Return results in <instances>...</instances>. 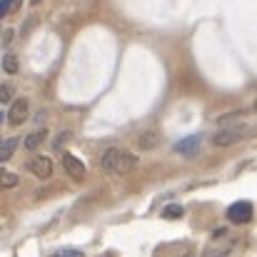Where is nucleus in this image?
I'll return each instance as SVG.
<instances>
[{"label":"nucleus","mask_w":257,"mask_h":257,"mask_svg":"<svg viewBox=\"0 0 257 257\" xmlns=\"http://www.w3.org/2000/svg\"><path fill=\"white\" fill-rule=\"evenodd\" d=\"M135 165H138V158L120 148H107L100 158V168L110 175H127Z\"/></svg>","instance_id":"f257e3e1"},{"label":"nucleus","mask_w":257,"mask_h":257,"mask_svg":"<svg viewBox=\"0 0 257 257\" xmlns=\"http://www.w3.org/2000/svg\"><path fill=\"white\" fill-rule=\"evenodd\" d=\"M245 133H247V125H232V127H222L215 138H212V143L215 145H220V148H227V145H235V143H240L242 138H245Z\"/></svg>","instance_id":"f03ea898"},{"label":"nucleus","mask_w":257,"mask_h":257,"mask_svg":"<svg viewBox=\"0 0 257 257\" xmlns=\"http://www.w3.org/2000/svg\"><path fill=\"white\" fill-rule=\"evenodd\" d=\"M252 215H255V207H252V202H247V200L232 202V205L227 207V220H230V222H235V225L250 222V220H252Z\"/></svg>","instance_id":"7ed1b4c3"},{"label":"nucleus","mask_w":257,"mask_h":257,"mask_svg":"<svg viewBox=\"0 0 257 257\" xmlns=\"http://www.w3.org/2000/svg\"><path fill=\"white\" fill-rule=\"evenodd\" d=\"M200 148H202V135L200 133H192V135H187V138H182L180 143H175V153L177 155H185V158H195L197 153H200Z\"/></svg>","instance_id":"20e7f679"},{"label":"nucleus","mask_w":257,"mask_h":257,"mask_svg":"<svg viewBox=\"0 0 257 257\" xmlns=\"http://www.w3.org/2000/svg\"><path fill=\"white\" fill-rule=\"evenodd\" d=\"M28 120V100L25 97H18V100H13V105H10V110H8V122L13 125V127H18V125H23Z\"/></svg>","instance_id":"39448f33"},{"label":"nucleus","mask_w":257,"mask_h":257,"mask_svg":"<svg viewBox=\"0 0 257 257\" xmlns=\"http://www.w3.org/2000/svg\"><path fill=\"white\" fill-rule=\"evenodd\" d=\"M28 170L33 172L35 177H40V180H48V177L53 175V160H50V158H45V155H38V158H33V160H30Z\"/></svg>","instance_id":"423d86ee"},{"label":"nucleus","mask_w":257,"mask_h":257,"mask_svg":"<svg viewBox=\"0 0 257 257\" xmlns=\"http://www.w3.org/2000/svg\"><path fill=\"white\" fill-rule=\"evenodd\" d=\"M63 168L68 175H73L75 180H80L83 175H85V165H83V160H78L75 155H70V153H63Z\"/></svg>","instance_id":"0eeeda50"},{"label":"nucleus","mask_w":257,"mask_h":257,"mask_svg":"<svg viewBox=\"0 0 257 257\" xmlns=\"http://www.w3.org/2000/svg\"><path fill=\"white\" fill-rule=\"evenodd\" d=\"M15 148H18V138H8V140L3 143V148H0V158H3V163H8V160L13 158Z\"/></svg>","instance_id":"6e6552de"},{"label":"nucleus","mask_w":257,"mask_h":257,"mask_svg":"<svg viewBox=\"0 0 257 257\" xmlns=\"http://www.w3.org/2000/svg\"><path fill=\"white\" fill-rule=\"evenodd\" d=\"M200 257H230V245H210L207 250H202Z\"/></svg>","instance_id":"1a4fd4ad"},{"label":"nucleus","mask_w":257,"mask_h":257,"mask_svg":"<svg viewBox=\"0 0 257 257\" xmlns=\"http://www.w3.org/2000/svg\"><path fill=\"white\" fill-rule=\"evenodd\" d=\"M43 140H45V130H43V133L38 130V133H30V135L25 138V143H23V145H25V150H35Z\"/></svg>","instance_id":"9d476101"},{"label":"nucleus","mask_w":257,"mask_h":257,"mask_svg":"<svg viewBox=\"0 0 257 257\" xmlns=\"http://www.w3.org/2000/svg\"><path fill=\"white\" fill-rule=\"evenodd\" d=\"M182 215H185V207L182 205H168L163 210V217H168V220H180Z\"/></svg>","instance_id":"9b49d317"},{"label":"nucleus","mask_w":257,"mask_h":257,"mask_svg":"<svg viewBox=\"0 0 257 257\" xmlns=\"http://www.w3.org/2000/svg\"><path fill=\"white\" fill-rule=\"evenodd\" d=\"M3 68H5V73H10V75H15V73H18V60H15V55H13V53H8V55L3 58Z\"/></svg>","instance_id":"f8f14e48"},{"label":"nucleus","mask_w":257,"mask_h":257,"mask_svg":"<svg viewBox=\"0 0 257 257\" xmlns=\"http://www.w3.org/2000/svg\"><path fill=\"white\" fill-rule=\"evenodd\" d=\"M18 8H20V0H3V3H0V13H3V15H10V13L18 10Z\"/></svg>","instance_id":"ddd939ff"},{"label":"nucleus","mask_w":257,"mask_h":257,"mask_svg":"<svg viewBox=\"0 0 257 257\" xmlns=\"http://www.w3.org/2000/svg\"><path fill=\"white\" fill-rule=\"evenodd\" d=\"M55 257H85L83 255V250H75V247H63V250H58Z\"/></svg>","instance_id":"4468645a"},{"label":"nucleus","mask_w":257,"mask_h":257,"mask_svg":"<svg viewBox=\"0 0 257 257\" xmlns=\"http://www.w3.org/2000/svg\"><path fill=\"white\" fill-rule=\"evenodd\" d=\"M155 143H158L155 133H145V138H140V145H143V148H153Z\"/></svg>","instance_id":"2eb2a0df"},{"label":"nucleus","mask_w":257,"mask_h":257,"mask_svg":"<svg viewBox=\"0 0 257 257\" xmlns=\"http://www.w3.org/2000/svg\"><path fill=\"white\" fill-rule=\"evenodd\" d=\"M18 182V177H15V172H5V177H3V185L5 187H13Z\"/></svg>","instance_id":"dca6fc26"},{"label":"nucleus","mask_w":257,"mask_h":257,"mask_svg":"<svg viewBox=\"0 0 257 257\" xmlns=\"http://www.w3.org/2000/svg\"><path fill=\"white\" fill-rule=\"evenodd\" d=\"M0 100H3V102H8V100H10V87L8 85L0 87Z\"/></svg>","instance_id":"f3484780"},{"label":"nucleus","mask_w":257,"mask_h":257,"mask_svg":"<svg viewBox=\"0 0 257 257\" xmlns=\"http://www.w3.org/2000/svg\"><path fill=\"white\" fill-rule=\"evenodd\" d=\"M10 38H13V30H5V33H3V43L8 45V43H10Z\"/></svg>","instance_id":"a211bd4d"},{"label":"nucleus","mask_w":257,"mask_h":257,"mask_svg":"<svg viewBox=\"0 0 257 257\" xmlns=\"http://www.w3.org/2000/svg\"><path fill=\"white\" fill-rule=\"evenodd\" d=\"M38 3H40V0H30V5H38Z\"/></svg>","instance_id":"6ab92c4d"},{"label":"nucleus","mask_w":257,"mask_h":257,"mask_svg":"<svg viewBox=\"0 0 257 257\" xmlns=\"http://www.w3.org/2000/svg\"><path fill=\"white\" fill-rule=\"evenodd\" d=\"M255 112H257V102H255Z\"/></svg>","instance_id":"aec40b11"}]
</instances>
